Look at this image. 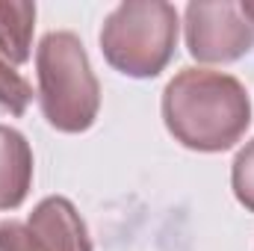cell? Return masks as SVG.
<instances>
[{
    "instance_id": "obj_5",
    "label": "cell",
    "mask_w": 254,
    "mask_h": 251,
    "mask_svg": "<svg viewBox=\"0 0 254 251\" xmlns=\"http://www.w3.org/2000/svg\"><path fill=\"white\" fill-rule=\"evenodd\" d=\"M27 225L36 231L48 251H92L86 222L65 195L42 198L27 216Z\"/></svg>"
},
{
    "instance_id": "obj_7",
    "label": "cell",
    "mask_w": 254,
    "mask_h": 251,
    "mask_svg": "<svg viewBox=\"0 0 254 251\" xmlns=\"http://www.w3.org/2000/svg\"><path fill=\"white\" fill-rule=\"evenodd\" d=\"M36 12V3L0 0V57L12 65H24L30 60Z\"/></svg>"
},
{
    "instance_id": "obj_6",
    "label": "cell",
    "mask_w": 254,
    "mask_h": 251,
    "mask_svg": "<svg viewBox=\"0 0 254 251\" xmlns=\"http://www.w3.org/2000/svg\"><path fill=\"white\" fill-rule=\"evenodd\" d=\"M33 187V148L21 130L0 125V210H18Z\"/></svg>"
},
{
    "instance_id": "obj_3",
    "label": "cell",
    "mask_w": 254,
    "mask_h": 251,
    "mask_svg": "<svg viewBox=\"0 0 254 251\" xmlns=\"http://www.w3.org/2000/svg\"><path fill=\"white\" fill-rule=\"evenodd\" d=\"M181 15L166 0H125L101 27L104 60L119 74L148 80L166 71L178 51Z\"/></svg>"
},
{
    "instance_id": "obj_9",
    "label": "cell",
    "mask_w": 254,
    "mask_h": 251,
    "mask_svg": "<svg viewBox=\"0 0 254 251\" xmlns=\"http://www.w3.org/2000/svg\"><path fill=\"white\" fill-rule=\"evenodd\" d=\"M231 189H234L237 201L249 213H254V139L237 151V157L231 163Z\"/></svg>"
},
{
    "instance_id": "obj_1",
    "label": "cell",
    "mask_w": 254,
    "mask_h": 251,
    "mask_svg": "<svg viewBox=\"0 0 254 251\" xmlns=\"http://www.w3.org/2000/svg\"><path fill=\"white\" fill-rule=\"evenodd\" d=\"M166 130L184 148L222 154L252 127V98L243 80L210 68H181L163 89Z\"/></svg>"
},
{
    "instance_id": "obj_2",
    "label": "cell",
    "mask_w": 254,
    "mask_h": 251,
    "mask_svg": "<svg viewBox=\"0 0 254 251\" xmlns=\"http://www.w3.org/2000/svg\"><path fill=\"white\" fill-rule=\"evenodd\" d=\"M39 107L60 133H86L101 113V83L77 33L51 30L36 48Z\"/></svg>"
},
{
    "instance_id": "obj_10",
    "label": "cell",
    "mask_w": 254,
    "mask_h": 251,
    "mask_svg": "<svg viewBox=\"0 0 254 251\" xmlns=\"http://www.w3.org/2000/svg\"><path fill=\"white\" fill-rule=\"evenodd\" d=\"M0 251H48V249L27 222L6 219V222H0Z\"/></svg>"
},
{
    "instance_id": "obj_8",
    "label": "cell",
    "mask_w": 254,
    "mask_h": 251,
    "mask_svg": "<svg viewBox=\"0 0 254 251\" xmlns=\"http://www.w3.org/2000/svg\"><path fill=\"white\" fill-rule=\"evenodd\" d=\"M30 101H33V86H30V80L9 63V60L0 57V110L18 119V116L27 113Z\"/></svg>"
},
{
    "instance_id": "obj_11",
    "label": "cell",
    "mask_w": 254,
    "mask_h": 251,
    "mask_svg": "<svg viewBox=\"0 0 254 251\" xmlns=\"http://www.w3.org/2000/svg\"><path fill=\"white\" fill-rule=\"evenodd\" d=\"M240 12L246 15V21L254 27V0H243V3H240Z\"/></svg>"
},
{
    "instance_id": "obj_4",
    "label": "cell",
    "mask_w": 254,
    "mask_h": 251,
    "mask_svg": "<svg viewBox=\"0 0 254 251\" xmlns=\"http://www.w3.org/2000/svg\"><path fill=\"white\" fill-rule=\"evenodd\" d=\"M184 36L192 60L225 65L254 48V27L234 0H192L184 9Z\"/></svg>"
}]
</instances>
